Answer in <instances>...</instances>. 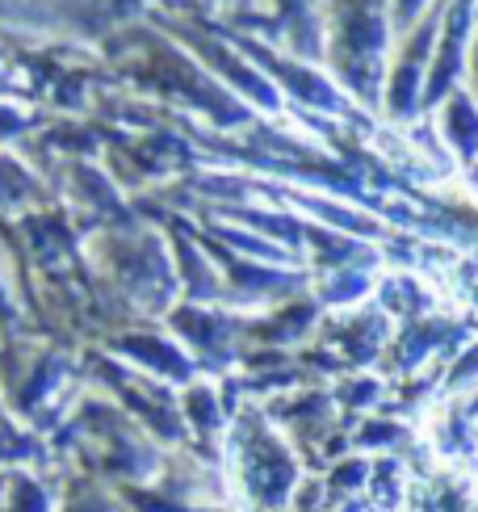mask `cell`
I'll return each mask as SVG.
<instances>
[{
  "label": "cell",
  "mask_w": 478,
  "mask_h": 512,
  "mask_svg": "<svg viewBox=\"0 0 478 512\" xmlns=\"http://www.w3.org/2000/svg\"><path fill=\"white\" fill-rule=\"evenodd\" d=\"M80 395L84 366L72 345L38 328L0 332V403L21 429L51 437Z\"/></svg>",
  "instance_id": "cell-1"
},
{
  "label": "cell",
  "mask_w": 478,
  "mask_h": 512,
  "mask_svg": "<svg viewBox=\"0 0 478 512\" xmlns=\"http://www.w3.org/2000/svg\"><path fill=\"white\" fill-rule=\"evenodd\" d=\"M319 51L336 80L361 101H382L386 63L395 51L390 0H319Z\"/></svg>",
  "instance_id": "cell-2"
},
{
  "label": "cell",
  "mask_w": 478,
  "mask_h": 512,
  "mask_svg": "<svg viewBox=\"0 0 478 512\" xmlns=\"http://www.w3.org/2000/svg\"><path fill=\"white\" fill-rule=\"evenodd\" d=\"M55 500H59L55 462L0 466V512H55Z\"/></svg>",
  "instance_id": "cell-3"
},
{
  "label": "cell",
  "mask_w": 478,
  "mask_h": 512,
  "mask_svg": "<svg viewBox=\"0 0 478 512\" xmlns=\"http://www.w3.org/2000/svg\"><path fill=\"white\" fill-rule=\"evenodd\" d=\"M55 512H122V508L101 487V479L59 466V500H55Z\"/></svg>",
  "instance_id": "cell-4"
},
{
  "label": "cell",
  "mask_w": 478,
  "mask_h": 512,
  "mask_svg": "<svg viewBox=\"0 0 478 512\" xmlns=\"http://www.w3.org/2000/svg\"><path fill=\"white\" fill-rule=\"evenodd\" d=\"M9 462H55V458H51L47 437L21 429L5 403H0V466H9Z\"/></svg>",
  "instance_id": "cell-5"
},
{
  "label": "cell",
  "mask_w": 478,
  "mask_h": 512,
  "mask_svg": "<svg viewBox=\"0 0 478 512\" xmlns=\"http://www.w3.org/2000/svg\"><path fill=\"white\" fill-rule=\"evenodd\" d=\"M21 328H34V324H30L26 303H21V277L13 265V248L0 236V332H21Z\"/></svg>",
  "instance_id": "cell-6"
},
{
  "label": "cell",
  "mask_w": 478,
  "mask_h": 512,
  "mask_svg": "<svg viewBox=\"0 0 478 512\" xmlns=\"http://www.w3.org/2000/svg\"><path fill=\"white\" fill-rule=\"evenodd\" d=\"M437 5V0H390V13H395V38L407 30V26H416V21Z\"/></svg>",
  "instance_id": "cell-7"
},
{
  "label": "cell",
  "mask_w": 478,
  "mask_h": 512,
  "mask_svg": "<svg viewBox=\"0 0 478 512\" xmlns=\"http://www.w3.org/2000/svg\"><path fill=\"white\" fill-rule=\"evenodd\" d=\"M466 72L474 80V93H478V9H474V26H470V47H466Z\"/></svg>",
  "instance_id": "cell-8"
}]
</instances>
